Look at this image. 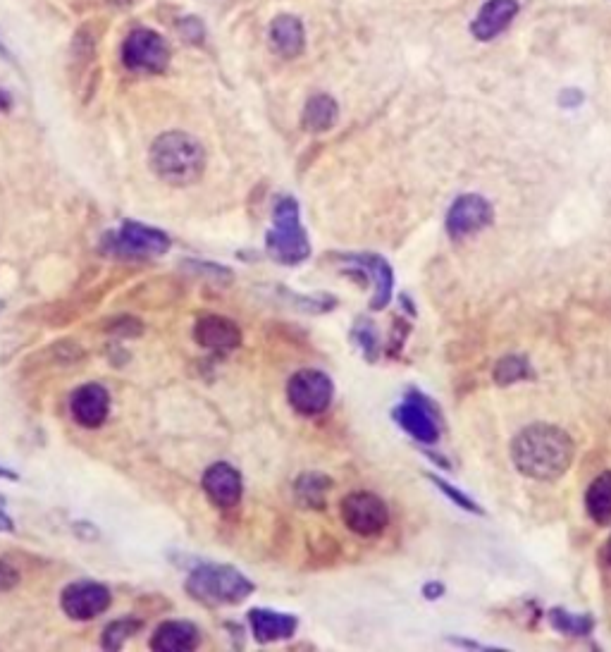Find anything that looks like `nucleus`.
Returning <instances> with one entry per match:
<instances>
[{"label":"nucleus","mask_w":611,"mask_h":652,"mask_svg":"<svg viewBox=\"0 0 611 652\" xmlns=\"http://www.w3.org/2000/svg\"><path fill=\"white\" fill-rule=\"evenodd\" d=\"M573 454V440L569 433L547 423H535L516 435L511 445L516 469L533 481H557L569 471Z\"/></svg>","instance_id":"nucleus-1"},{"label":"nucleus","mask_w":611,"mask_h":652,"mask_svg":"<svg viewBox=\"0 0 611 652\" xmlns=\"http://www.w3.org/2000/svg\"><path fill=\"white\" fill-rule=\"evenodd\" d=\"M151 170L165 184L189 187L206 170V151L187 132H165L151 144Z\"/></svg>","instance_id":"nucleus-2"},{"label":"nucleus","mask_w":611,"mask_h":652,"mask_svg":"<svg viewBox=\"0 0 611 652\" xmlns=\"http://www.w3.org/2000/svg\"><path fill=\"white\" fill-rule=\"evenodd\" d=\"M187 590L206 605H237L253 593V583L234 567L203 564L189 574Z\"/></svg>","instance_id":"nucleus-3"},{"label":"nucleus","mask_w":611,"mask_h":652,"mask_svg":"<svg viewBox=\"0 0 611 652\" xmlns=\"http://www.w3.org/2000/svg\"><path fill=\"white\" fill-rule=\"evenodd\" d=\"M265 244H268V254L275 261L287 263V266L301 263L308 256V251H311L306 230L299 220V204L294 199H289V196L277 201L273 213V230L268 232Z\"/></svg>","instance_id":"nucleus-4"},{"label":"nucleus","mask_w":611,"mask_h":652,"mask_svg":"<svg viewBox=\"0 0 611 652\" xmlns=\"http://www.w3.org/2000/svg\"><path fill=\"white\" fill-rule=\"evenodd\" d=\"M103 249L108 254L125 258L160 256L170 249V237L158 227L137 223V220H125L120 230L108 232L103 237Z\"/></svg>","instance_id":"nucleus-5"},{"label":"nucleus","mask_w":611,"mask_h":652,"mask_svg":"<svg viewBox=\"0 0 611 652\" xmlns=\"http://www.w3.org/2000/svg\"><path fill=\"white\" fill-rule=\"evenodd\" d=\"M122 63L129 70L158 75L170 63V46L153 29H134L122 46Z\"/></svg>","instance_id":"nucleus-6"},{"label":"nucleus","mask_w":611,"mask_h":652,"mask_svg":"<svg viewBox=\"0 0 611 652\" xmlns=\"http://www.w3.org/2000/svg\"><path fill=\"white\" fill-rule=\"evenodd\" d=\"M342 519L349 531L373 538L390 524V509L373 492H351L342 500Z\"/></svg>","instance_id":"nucleus-7"},{"label":"nucleus","mask_w":611,"mask_h":652,"mask_svg":"<svg viewBox=\"0 0 611 652\" xmlns=\"http://www.w3.org/2000/svg\"><path fill=\"white\" fill-rule=\"evenodd\" d=\"M332 383L320 371H299L289 380L287 397L294 411L301 416H318L330 407L332 402Z\"/></svg>","instance_id":"nucleus-8"},{"label":"nucleus","mask_w":611,"mask_h":652,"mask_svg":"<svg viewBox=\"0 0 611 652\" xmlns=\"http://www.w3.org/2000/svg\"><path fill=\"white\" fill-rule=\"evenodd\" d=\"M110 602H113L110 590L103 583L94 581L72 583L63 590V598H60L63 612L74 621H91L101 617L110 607Z\"/></svg>","instance_id":"nucleus-9"},{"label":"nucleus","mask_w":611,"mask_h":652,"mask_svg":"<svg viewBox=\"0 0 611 652\" xmlns=\"http://www.w3.org/2000/svg\"><path fill=\"white\" fill-rule=\"evenodd\" d=\"M492 223V206L487 204L483 196L466 194L454 201L447 215V232L454 239L475 235V232L485 230Z\"/></svg>","instance_id":"nucleus-10"},{"label":"nucleus","mask_w":611,"mask_h":652,"mask_svg":"<svg viewBox=\"0 0 611 652\" xmlns=\"http://www.w3.org/2000/svg\"><path fill=\"white\" fill-rule=\"evenodd\" d=\"M196 342L213 354H230L242 344V330L230 318L206 316L194 328Z\"/></svg>","instance_id":"nucleus-11"},{"label":"nucleus","mask_w":611,"mask_h":652,"mask_svg":"<svg viewBox=\"0 0 611 652\" xmlns=\"http://www.w3.org/2000/svg\"><path fill=\"white\" fill-rule=\"evenodd\" d=\"M72 416L79 426L98 428L110 414V395L103 385L89 383L72 395Z\"/></svg>","instance_id":"nucleus-12"},{"label":"nucleus","mask_w":611,"mask_h":652,"mask_svg":"<svg viewBox=\"0 0 611 652\" xmlns=\"http://www.w3.org/2000/svg\"><path fill=\"white\" fill-rule=\"evenodd\" d=\"M203 490H206V495L211 497L213 504H218L222 509H230L242 500V476H239V471L234 466L220 461V464H213L211 469L203 473Z\"/></svg>","instance_id":"nucleus-13"},{"label":"nucleus","mask_w":611,"mask_h":652,"mask_svg":"<svg viewBox=\"0 0 611 652\" xmlns=\"http://www.w3.org/2000/svg\"><path fill=\"white\" fill-rule=\"evenodd\" d=\"M516 15H518L516 0H487L483 8H480L478 17L473 20L471 32L478 41H490L502 34Z\"/></svg>","instance_id":"nucleus-14"},{"label":"nucleus","mask_w":611,"mask_h":652,"mask_svg":"<svg viewBox=\"0 0 611 652\" xmlns=\"http://www.w3.org/2000/svg\"><path fill=\"white\" fill-rule=\"evenodd\" d=\"M394 418L399 421V426L406 430V433L413 435L418 442H425V445H432L440 438V426H437V418L430 414V409L425 407L423 402H418L416 397H411L409 402L401 404V407L394 411Z\"/></svg>","instance_id":"nucleus-15"},{"label":"nucleus","mask_w":611,"mask_h":652,"mask_svg":"<svg viewBox=\"0 0 611 652\" xmlns=\"http://www.w3.org/2000/svg\"><path fill=\"white\" fill-rule=\"evenodd\" d=\"M199 645V629L189 621H163L151 638L156 652H189Z\"/></svg>","instance_id":"nucleus-16"},{"label":"nucleus","mask_w":611,"mask_h":652,"mask_svg":"<svg viewBox=\"0 0 611 652\" xmlns=\"http://www.w3.org/2000/svg\"><path fill=\"white\" fill-rule=\"evenodd\" d=\"M270 43L282 58H296V55L304 53L306 46V32L301 20H296L294 15H280L275 17L273 24H270Z\"/></svg>","instance_id":"nucleus-17"},{"label":"nucleus","mask_w":611,"mask_h":652,"mask_svg":"<svg viewBox=\"0 0 611 652\" xmlns=\"http://www.w3.org/2000/svg\"><path fill=\"white\" fill-rule=\"evenodd\" d=\"M249 621L258 643H273L289 638L296 631V619L273 610H251Z\"/></svg>","instance_id":"nucleus-18"},{"label":"nucleus","mask_w":611,"mask_h":652,"mask_svg":"<svg viewBox=\"0 0 611 652\" xmlns=\"http://www.w3.org/2000/svg\"><path fill=\"white\" fill-rule=\"evenodd\" d=\"M337 120V103L335 98L327 94H318L313 98H308L306 108H304V127L308 132L318 134V132H327Z\"/></svg>","instance_id":"nucleus-19"},{"label":"nucleus","mask_w":611,"mask_h":652,"mask_svg":"<svg viewBox=\"0 0 611 652\" xmlns=\"http://www.w3.org/2000/svg\"><path fill=\"white\" fill-rule=\"evenodd\" d=\"M585 507H588V514L592 521L597 524H609L611 521V471L602 473V476L595 478V483L588 488V495H585Z\"/></svg>","instance_id":"nucleus-20"},{"label":"nucleus","mask_w":611,"mask_h":652,"mask_svg":"<svg viewBox=\"0 0 611 652\" xmlns=\"http://www.w3.org/2000/svg\"><path fill=\"white\" fill-rule=\"evenodd\" d=\"M330 485L332 483L327 481V476H323V473H304L294 485L296 502L308 509H323Z\"/></svg>","instance_id":"nucleus-21"},{"label":"nucleus","mask_w":611,"mask_h":652,"mask_svg":"<svg viewBox=\"0 0 611 652\" xmlns=\"http://www.w3.org/2000/svg\"><path fill=\"white\" fill-rule=\"evenodd\" d=\"M359 266H363L368 275H373L375 282H378V292H375L373 309H385L387 301L392 299V268L382 261L380 256H356L354 258Z\"/></svg>","instance_id":"nucleus-22"},{"label":"nucleus","mask_w":611,"mask_h":652,"mask_svg":"<svg viewBox=\"0 0 611 652\" xmlns=\"http://www.w3.org/2000/svg\"><path fill=\"white\" fill-rule=\"evenodd\" d=\"M137 629H141V621L139 619H120V621H113V624L108 626L106 633H103V641L101 645L106 650H120L122 645H125L127 638H132Z\"/></svg>","instance_id":"nucleus-23"},{"label":"nucleus","mask_w":611,"mask_h":652,"mask_svg":"<svg viewBox=\"0 0 611 652\" xmlns=\"http://www.w3.org/2000/svg\"><path fill=\"white\" fill-rule=\"evenodd\" d=\"M528 361L521 359V356H506L495 368V380L499 385H511L518 383V380L528 378Z\"/></svg>","instance_id":"nucleus-24"},{"label":"nucleus","mask_w":611,"mask_h":652,"mask_svg":"<svg viewBox=\"0 0 611 652\" xmlns=\"http://www.w3.org/2000/svg\"><path fill=\"white\" fill-rule=\"evenodd\" d=\"M552 624L557 626L559 631L573 633V636H583L592 629V619L590 617H573L566 610H554L552 612Z\"/></svg>","instance_id":"nucleus-25"},{"label":"nucleus","mask_w":611,"mask_h":652,"mask_svg":"<svg viewBox=\"0 0 611 652\" xmlns=\"http://www.w3.org/2000/svg\"><path fill=\"white\" fill-rule=\"evenodd\" d=\"M177 29H180L182 39L189 43H201L206 39V29H203L201 20H196V17H182L180 24H177Z\"/></svg>","instance_id":"nucleus-26"},{"label":"nucleus","mask_w":611,"mask_h":652,"mask_svg":"<svg viewBox=\"0 0 611 652\" xmlns=\"http://www.w3.org/2000/svg\"><path fill=\"white\" fill-rule=\"evenodd\" d=\"M20 583V571H17L8 559H0V593L12 590Z\"/></svg>","instance_id":"nucleus-27"},{"label":"nucleus","mask_w":611,"mask_h":652,"mask_svg":"<svg viewBox=\"0 0 611 652\" xmlns=\"http://www.w3.org/2000/svg\"><path fill=\"white\" fill-rule=\"evenodd\" d=\"M432 478V481H435L437 483V488H440L442 492H447V495L449 497H452V500L456 502V504H461V507H464V509H471V512H475V514H480V507H478V504H473L471 500H468V497L466 495H461V492L459 490H456V488H452V485H447V483H444V481H440V478H435V476H430Z\"/></svg>","instance_id":"nucleus-28"},{"label":"nucleus","mask_w":611,"mask_h":652,"mask_svg":"<svg viewBox=\"0 0 611 652\" xmlns=\"http://www.w3.org/2000/svg\"><path fill=\"white\" fill-rule=\"evenodd\" d=\"M15 531V524H12L8 509H5V497L0 495V533H12Z\"/></svg>","instance_id":"nucleus-29"},{"label":"nucleus","mask_w":611,"mask_h":652,"mask_svg":"<svg viewBox=\"0 0 611 652\" xmlns=\"http://www.w3.org/2000/svg\"><path fill=\"white\" fill-rule=\"evenodd\" d=\"M10 103H12V98H10L8 91L0 89V113H3V110H8Z\"/></svg>","instance_id":"nucleus-30"},{"label":"nucleus","mask_w":611,"mask_h":652,"mask_svg":"<svg viewBox=\"0 0 611 652\" xmlns=\"http://www.w3.org/2000/svg\"><path fill=\"white\" fill-rule=\"evenodd\" d=\"M0 478H8V481H17V473L15 471H10V469H5V466H0Z\"/></svg>","instance_id":"nucleus-31"},{"label":"nucleus","mask_w":611,"mask_h":652,"mask_svg":"<svg viewBox=\"0 0 611 652\" xmlns=\"http://www.w3.org/2000/svg\"><path fill=\"white\" fill-rule=\"evenodd\" d=\"M0 55H3V58H5V60H12V55H10V51H8V48H5V46H3V41H0Z\"/></svg>","instance_id":"nucleus-32"},{"label":"nucleus","mask_w":611,"mask_h":652,"mask_svg":"<svg viewBox=\"0 0 611 652\" xmlns=\"http://www.w3.org/2000/svg\"><path fill=\"white\" fill-rule=\"evenodd\" d=\"M607 557H609V564H611V540H609V547H607Z\"/></svg>","instance_id":"nucleus-33"},{"label":"nucleus","mask_w":611,"mask_h":652,"mask_svg":"<svg viewBox=\"0 0 611 652\" xmlns=\"http://www.w3.org/2000/svg\"><path fill=\"white\" fill-rule=\"evenodd\" d=\"M0 309H3V304H0Z\"/></svg>","instance_id":"nucleus-34"}]
</instances>
